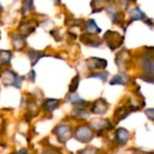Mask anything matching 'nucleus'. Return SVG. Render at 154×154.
<instances>
[{
  "mask_svg": "<svg viewBox=\"0 0 154 154\" xmlns=\"http://www.w3.org/2000/svg\"><path fill=\"white\" fill-rule=\"evenodd\" d=\"M125 36L115 31H106L104 35V41L111 51H116L120 48L124 43Z\"/></svg>",
  "mask_w": 154,
  "mask_h": 154,
  "instance_id": "1",
  "label": "nucleus"
},
{
  "mask_svg": "<svg viewBox=\"0 0 154 154\" xmlns=\"http://www.w3.org/2000/svg\"><path fill=\"white\" fill-rule=\"evenodd\" d=\"M24 77H20L13 70H5L2 73V81L5 86H14L20 88Z\"/></svg>",
  "mask_w": 154,
  "mask_h": 154,
  "instance_id": "2",
  "label": "nucleus"
},
{
  "mask_svg": "<svg viewBox=\"0 0 154 154\" xmlns=\"http://www.w3.org/2000/svg\"><path fill=\"white\" fill-rule=\"evenodd\" d=\"M131 58H132V54L131 52L126 50V49H124V50H121L116 56V63L117 65V67L119 68H126V66L128 65V63H130L131 61Z\"/></svg>",
  "mask_w": 154,
  "mask_h": 154,
  "instance_id": "3",
  "label": "nucleus"
},
{
  "mask_svg": "<svg viewBox=\"0 0 154 154\" xmlns=\"http://www.w3.org/2000/svg\"><path fill=\"white\" fill-rule=\"evenodd\" d=\"M54 133L59 140V142L66 143L68 140L70 139L72 135V131L69 126L67 125H59L55 130Z\"/></svg>",
  "mask_w": 154,
  "mask_h": 154,
  "instance_id": "4",
  "label": "nucleus"
},
{
  "mask_svg": "<svg viewBox=\"0 0 154 154\" xmlns=\"http://www.w3.org/2000/svg\"><path fill=\"white\" fill-rule=\"evenodd\" d=\"M75 138L81 143H88L93 139V134L89 128L86 126H79L76 130Z\"/></svg>",
  "mask_w": 154,
  "mask_h": 154,
  "instance_id": "5",
  "label": "nucleus"
},
{
  "mask_svg": "<svg viewBox=\"0 0 154 154\" xmlns=\"http://www.w3.org/2000/svg\"><path fill=\"white\" fill-rule=\"evenodd\" d=\"M108 15L110 16L111 20L115 24H118L119 26H123V20H122V14L121 12L116 8V6L114 4H109L106 8Z\"/></svg>",
  "mask_w": 154,
  "mask_h": 154,
  "instance_id": "6",
  "label": "nucleus"
},
{
  "mask_svg": "<svg viewBox=\"0 0 154 154\" xmlns=\"http://www.w3.org/2000/svg\"><path fill=\"white\" fill-rule=\"evenodd\" d=\"M80 41L82 42V43L88 45L90 47H94V48L99 47L102 44V40L98 36H97L96 34L88 33V32L81 34Z\"/></svg>",
  "mask_w": 154,
  "mask_h": 154,
  "instance_id": "7",
  "label": "nucleus"
},
{
  "mask_svg": "<svg viewBox=\"0 0 154 154\" xmlns=\"http://www.w3.org/2000/svg\"><path fill=\"white\" fill-rule=\"evenodd\" d=\"M37 27V23H34V21H25V22H22L19 24V31H20V34L23 37L26 38L28 37L32 32H33L35 31Z\"/></svg>",
  "mask_w": 154,
  "mask_h": 154,
  "instance_id": "8",
  "label": "nucleus"
},
{
  "mask_svg": "<svg viewBox=\"0 0 154 154\" xmlns=\"http://www.w3.org/2000/svg\"><path fill=\"white\" fill-rule=\"evenodd\" d=\"M86 65L88 69H106L107 67V60L97 57H91L86 60Z\"/></svg>",
  "mask_w": 154,
  "mask_h": 154,
  "instance_id": "9",
  "label": "nucleus"
},
{
  "mask_svg": "<svg viewBox=\"0 0 154 154\" xmlns=\"http://www.w3.org/2000/svg\"><path fill=\"white\" fill-rule=\"evenodd\" d=\"M142 67L145 74L149 77H152L154 74V60L152 55L147 54L142 59Z\"/></svg>",
  "mask_w": 154,
  "mask_h": 154,
  "instance_id": "10",
  "label": "nucleus"
},
{
  "mask_svg": "<svg viewBox=\"0 0 154 154\" xmlns=\"http://www.w3.org/2000/svg\"><path fill=\"white\" fill-rule=\"evenodd\" d=\"M10 37L12 39V43H13V47L14 49V51H21L23 49L25 48L26 46V41L25 38H23L20 33H11Z\"/></svg>",
  "mask_w": 154,
  "mask_h": 154,
  "instance_id": "11",
  "label": "nucleus"
},
{
  "mask_svg": "<svg viewBox=\"0 0 154 154\" xmlns=\"http://www.w3.org/2000/svg\"><path fill=\"white\" fill-rule=\"evenodd\" d=\"M108 109V103L106 101V99L104 98H99L97 101H95V103L92 106L91 111L95 114H105L106 113Z\"/></svg>",
  "mask_w": 154,
  "mask_h": 154,
  "instance_id": "12",
  "label": "nucleus"
},
{
  "mask_svg": "<svg viewBox=\"0 0 154 154\" xmlns=\"http://www.w3.org/2000/svg\"><path fill=\"white\" fill-rule=\"evenodd\" d=\"M130 81V77L125 73H119L113 77L110 80V85H126Z\"/></svg>",
  "mask_w": 154,
  "mask_h": 154,
  "instance_id": "13",
  "label": "nucleus"
},
{
  "mask_svg": "<svg viewBox=\"0 0 154 154\" xmlns=\"http://www.w3.org/2000/svg\"><path fill=\"white\" fill-rule=\"evenodd\" d=\"M84 29L86 30V32L88 33H92V34H96V33H99L101 32V29L97 26V24L96 23L94 19H90L87 22H84Z\"/></svg>",
  "mask_w": 154,
  "mask_h": 154,
  "instance_id": "14",
  "label": "nucleus"
},
{
  "mask_svg": "<svg viewBox=\"0 0 154 154\" xmlns=\"http://www.w3.org/2000/svg\"><path fill=\"white\" fill-rule=\"evenodd\" d=\"M27 55H28V57H29V59H30V60H31L32 66H35L36 63H37L42 58H43V57H45V56H49V55H47V54H44V53H42V52H41V51H34V50L29 51L27 52Z\"/></svg>",
  "mask_w": 154,
  "mask_h": 154,
  "instance_id": "15",
  "label": "nucleus"
},
{
  "mask_svg": "<svg viewBox=\"0 0 154 154\" xmlns=\"http://www.w3.org/2000/svg\"><path fill=\"white\" fill-rule=\"evenodd\" d=\"M130 16H131V21L130 23L134 22V21H139V20H143L146 15L139 8V7H135L134 8L131 12H130Z\"/></svg>",
  "mask_w": 154,
  "mask_h": 154,
  "instance_id": "16",
  "label": "nucleus"
},
{
  "mask_svg": "<svg viewBox=\"0 0 154 154\" xmlns=\"http://www.w3.org/2000/svg\"><path fill=\"white\" fill-rule=\"evenodd\" d=\"M116 138H117V141L119 143H121V144L126 143L128 141V138H129L128 131L124 128H119L116 132Z\"/></svg>",
  "mask_w": 154,
  "mask_h": 154,
  "instance_id": "17",
  "label": "nucleus"
},
{
  "mask_svg": "<svg viewBox=\"0 0 154 154\" xmlns=\"http://www.w3.org/2000/svg\"><path fill=\"white\" fill-rule=\"evenodd\" d=\"M58 106H59V100L58 99H47L43 104L44 109L46 111H48L49 113L53 112Z\"/></svg>",
  "mask_w": 154,
  "mask_h": 154,
  "instance_id": "18",
  "label": "nucleus"
},
{
  "mask_svg": "<svg viewBox=\"0 0 154 154\" xmlns=\"http://www.w3.org/2000/svg\"><path fill=\"white\" fill-rule=\"evenodd\" d=\"M69 101L72 104H75V105H79V106H87L88 104V102L85 101L84 99H81L77 94H73L72 96L69 97Z\"/></svg>",
  "mask_w": 154,
  "mask_h": 154,
  "instance_id": "19",
  "label": "nucleus"
},
{
  "mask_svg": "<svg viewBox=\"0 0 154 154\" xmlns=\"http://www.w3.org/2000/svg\"><path fill=\"white\" fill-rule=\"evenodd\" d=\"M108 72H93L88 76V78H97L100 79L103 82H106L108 79Z\"/></svg>",
  "mask_w": 154,
  "mask_h": 154,
  "instance_id": "20",
  "label": "nucleus"
},
{
  "mask_svg": "<svg viewBox=\"0 0 154 154\" xmlns=\"http://www.w3.org/2000/svg\"><path fill=\"white\" fill-rule=\"evenodd\" d=\"M33 9V0H23V7L22 14H25L26 12Z\"/></svg>",
  "mask_w": 154,
  "mask_h": 154,
  "instance_id": "21",
  "label": "nucleus"
},
{
  "mask_svg": "<svg viewBox=\"0 0 154 154\" xmlns=\"http://www.w3.org/2000/svg\"><path fill=\"white\" fill-rule=\"evenodd\" d=\"M79 76L77 75L73 78V79L71 80V83L69 84V91L70 93H75L76 90L78 89V87H79Z\"/></svg>",
  "mask_w": 154,
  "mask_h": 154,
  "instance_id": "22",
  "label": "nucleus"
},
{
  "mask_svg": "<svg viewBox=\"0 0 154 154\" xmlns=\"http://www.w3.org/2000/svg\"><path fill=\"white\" fill-rule=\"evenodd\" d=\"M84 23L82 22V20L80 19H72V20H66V25L69 26V27H73V26H77V27H80L81 24H83Z\"/></svg>",
  "mask_w": 154,
  "mask_h": 154,
  "instance_id": "23",
  "label": "nucleus"
},
{
  "mask_svg": "<svg viewBox=\"0 0 154 154\" xmlns=\"http://www.w3.org/2000/svg\"><path fill=\"white\" fill-rule=\"evenodd\" d=\"M74 114H75V116H79V117H80V118H82V119L87 118V117H88V111L84 110V109H83V108H81V107L77 108L76 110H74Z\"/></svg>",
  "mask_w": 154,
  "mask_h": 154,
  "instance_id": "24",
  "label": "nucleus"
},
{
  "mask_svg": "<svg viewBox=\"0 0 154 154\" xmlns=\"http://www.w3.org/2000/svg\"><path fill=\"white\" fill-rule=\"evenodd\" d=\"M108 1H109V0H92L91 3H90V5H91V7L94 9V8L97 7V5H102V4H104V3H106V2H108Z\"/></svg>",
  "mask_w": 154,
  "mask_h": 154,
  "instance_id": "25",
  "label": "nucleus"
},
{
  "mask_svg": "<svg viewBox=\"0 0 154 154\" xmlns=\"http://www.w3.org/2000/svg\"><path fill=\"white\" fill-rule=\"evenodd\" d=\"M50 33L52 35V37L55 39V41H56V42H58L57 37H58V36H60V32H59V30H57V29H53V30H51V31L50 32Z\"/></svg>",
  "mask_w": 154,
  "mask_h": 154,
  "instance_id": "26",
  "label": "nucleus"
},
{
  "mask_svg": "<svg viewBox=\"0 0 154 154\" xmlns=\"http://www.w3.org/2000/svg\"><path fill=\"white\" fill-rule=\"evenodd\" d=\"M141 79H143L144 81H147V82H149V83H153V78L152 77H149V76H141L140 77Z\"/></svg>",
  "mask_w": 154,
  "mask_h": 154,
  "instance_id": "27",
  "label": "nucleus"
},
{
  "mask_svg": "<svg viewBox=\"0 0 154 154\" xmlns=\"http://www.w3.org/2000/svg\"><path fill=\"white\" fill-rule=\"evenodd\" d=\"M146 116L150 118V120H153V109L152 108L148 109L146 111Z\"/></svg>",
  "mask_w": 154,
  "mask_h": 154,
  "instance_id": "28",
  "label": "nucleus"
},
{
  "mask_svg": "<svg viewBox=\"0 0 154 154\" xmlns=\"http://www.w3.org/2000/svg\"><path fill=\"white\" fill-rule=\"evenodd\" d=\"M29 76H30L31 81H32V82H34V81H35V76H36V74H35V71H34L33 69H32V70L30 71Z\"/></svg>",
  "mask_w": 154,
  "mask_h": 154,
  "instance_id": "29",
  "label": "nucleus"
},
{
  "mask_svg": "<svg viewBox=\"0 0 154 154\" xmlns=\"http://www.w3.org/2000/svg\"><path fill=\"white\" fill-rule=\"evenodd\" d=\"M145 23L149 24L151 28H152V25H153V19L150 18V19H147V21L145 22Z\"/></svg>",
  "mask_w": 154,
  "mask_h": 154,
  "instance_id": "30",
  "label": "nucleus"
},
{
  "mask_svg": "<svg viewBox=\"0 0 154 154\" xmlns=\"http://www.w3.org/2000/svg\"><path fill=\"white\" fill-rule=\"evenodd\" d=\"M16 154H28V152H27L26 149H22V150H20Z\"/></svg>",
  "mask_w": 154,
  "mask_h": 154,
  "instance_id": "31",
  "label": "nucleus"
},
{
  "mask_svg": "<svg viewBox=\"0 0 154 154\" xmlns=\"http://www.w3.org/2000/svg\"><path fill=\"white\" fill-rule=\"evenodd\" d=\"M2 10H3V6H2V5L0 3V11H2Z\"/></svg>",
  "mask_w": 154,
  "mask_h": 154,
  "instance_id": "32",
  "label": "nucleus"
},
{
  "mask_svg": "<svg viewBox=\"0 0 154 154\" xmlns=\"http://www.w3.org/2000/svg\"><path fill=\"white\" fill-rule=\"evenodd\" d=\"M0 38H1V37H0Z\"/></svg>",
  "mask_w": 154,
  "mask_h": 154,
  "instance_id": "33",
  "label": "nucleus"
}]
</instances>
